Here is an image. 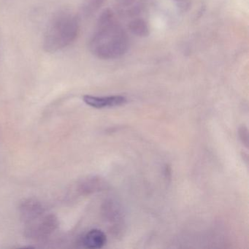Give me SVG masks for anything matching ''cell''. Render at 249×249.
<instances>
[{
    "mask_svg": "<svg viewBox=\"0 0 249 249\" xmlns=\"http://www.w3.org/2000/svg\"><path fill=\"white\" fill-rule=\"evenodd\" d=\"M83 100L90 107L97 109L117 107V106H123L127 102L126 97L121 95L107 96V97L85 95L83 97Z\"/></svg>",
    "mask_w": 249,
    "mask_h": 249,
    "instance_id": "cell-5",
    "label": "cell"
},
{
    "mask_svg": "<svg viewBox=\"0 0 249 249\" xmlns=\"http://www.w3.org/2000/svg\"><path fill=\"white\" fill-rule=\"evenodd\" d=\"M239 136H240L242 142L246 147H248V145H249V131H248L247 127L242 126L239 128Z\"/></svg>",
    "mask_w": 249,
    "mask_h": 249,
    "instance_id": "cell-11",
    "label": "cell"
},
{
    "mask_svg": "<svg viewBox=\"0 0 249 249\" xmlns=\"http://www.w3.org/2000/svg\"><path fill=\"white\" fill-rule=\"evenodd\" d=\"M103 183L100 179L95 177L84 179L78 185V192L84 195L92 193L102 189Z\"/></svg>",
    "mask_w": 249,
    "mask_h": 249,
    "instance_id": "cell-9",
    "label": "cell"
},
{
    "mask_svg": "<svg viewBox=\"0 0 249 249\" xmlns=\"http://www.w3.org/2000/svg\"><path fill=\"white\" fill-rule=\"evenodd\" d=\"M106 0H84L80 8V14L87 18L94 15L104 5Z\"/></svg>",
    "mask_w": 249,
    "mask_h": 249,
    "instance_id": "cell-8",
    "label": "cell"
},
{
    "mask_svg": "<svg viewBox=\"0 0 249 249\" xmlns=\"http://www.w3.org/2000/svg\"><path fill=\"white\" fill-rule=\"evenodd\" d=\"M143 0H117L116 7L123 17H133L139 15L143 6Z\"/></svg>",
    "mask_w": 249,
    "mask_h": 249,
    "instance_id": "cell-7",
    "label": "cell"
},
{
    "mask_svg": "<svg viewBox=\"0 0 249 249\" xmlns=\"http://www.w3.org/2000/svg\"><path fill=\"white\" fill-rule=\"evenodd\" d=\"M89 46L92 54L101 59H118L128 52L127 33L111 9L100 14Z\"/></svg>",
    "mask_w": 249,
    "mask_h": 249,
    "instance_id": "cell-1",
    "label": "cell"
},
{
    "mask_svg": "<svg viewBox=\"0 0 249 249\" xmlns=\"http://www.w3.org/2000/svg\"><path fill=\"white\" fill-rule=\"evenodd\" d=\"M78 17L71 11H61L53 15L43 36V48L47 53H55L71 46L79 33Z\"/></svg>",
    "mask_w": 249,
    "mask_h": 249,
    "instance_id": "cell-2",
    "label": "cell"
},
{
    "mask_svg": "<svg viewBox=\"0 0 249 249\" xmlns=\"http://www.w3.org/2000/svg\"><path fill=\"white\" fill-rule=\"evenodd\" d=\"M107 243V236L102 230L94 229L89 231L82 238V244L87 249H101Z\"/></svg>",
    "mask_w": 249,
    "mask_h": 249,
    "instance_id": "cell-6",
    "label": "cell"
},
{
    "mask_svg": "<svg viewBox=\"0 0 249 249\" xmlns=\"http://www.w3.org/2000/svg\"><path fill=\"white\" fill-rule=\"evenodd\" d=\"M19 213L21 218L26 224L44 215L46 210L41 202L30 198L24 199L20 203Z\"/></svg>",
    "mask_w": 249,
    "mask_h": 249,
    "instance_id": "cell-4",
    "label": "cell"
},
{
    "mask_svg": "<svg viewBox=\"0 0 249 249\" xmlns=\"http://www.w3.org/2000/svg\"><path fill=\"white\" fill-rule=\"evenodd\" d=\"M129 30L138 37H147L150 33L148 23L141 18L132 20L129 24Z\"/></svg>",
    "mask_w": 249,
    "mask_h": 249,
    "instance_id": "cell-10",
    "label": "cell"
},
{
    "mask_svg": "<svg viewBox=\"0 0 249 249\" xmlns=\"http://www.w3.org/2000/svg\"><path fill=\"white\" fill-rule=\"evenodd\" d=\"M59 227V221L53 214L46 213L26 224L25 236L33 240H43L50 237Z\"/></svg>",
    "mask_w": 249,
    "mask_h": 249,
    "instance_id": "cell-3",
    "label": "cell"
}]
</instances>
